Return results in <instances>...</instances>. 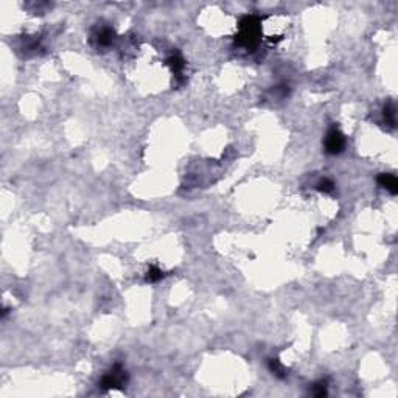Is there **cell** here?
I'll return each instance as SVG.
<instances>
[{"instance_id": "cell-1", "label": "cell", "mask_w": 398, "mask_h": 398, "mask_svg": "<svg viewBox=\"0 0 398 398\" xmlns=\"http://www.w3.org/2000/svg\"><path fill=\"white\" fill-rule=\"evenodd\" d=\"M261 39V24L257 16H244L240 21V31L235 38L240 47L254 51V49L260 44Z\"/></svg>"}, {"instance_id": "cell-2", "label": "cell", "mask_w": 398, "mask_h": 398, "mask_svg": "<svg viewBox=\"0 0 398 398\" xmlns=\"http://www.w3.org/2000/svg\"><path fill=\"white\" fill-rule=\"evenodd\" d=\"M128 381V373L126 370L122 369L120 364H115L109 372H107L101 381H100V387L103 391H111V389H123V386Z\"/></svg>"}, {"instance_id": "cell-3", "label": "cell", "mask_w": 398, "mask_h": 398, "mask_svg": "<svg viewBox=\"0 0 398 398\" xmlns=\"http://www.w3.org/2000/svg\"><path fill=\"white\" fill-rule=\"evenodd\" d=\"M344 148H346V137H344V134L336 126H333V128L328 129L327 135H325V151L331 156H336L341 154Z\"/></svg>"}, {"instance_id": "cell-4", "label": "cell", "mask_w": 398, "mask_h": 398, "mask_svg": "<svg viewBox=\"0 0 398 398\" xmlns=\"http://www.w3.org/2000/svg\"><path fill=\"white\" fill-rule=\"evenodd\" d=\"M378 184L381 185L383 188H386L391 195H397L398 193V180L395 177V174L392 173H381L378 176Z\"/></svg>"}, {"instance_id": "cell-5", "label": "cell", "mask_w": 398, "mask_h": 398, "mask_svg": "<svg viewBox=\"0 0 398 398\" xmlns=\"http://www.w3.org/2000/svg\"><path fill=\"white\" fill-rule=\"evenodd\" d=\"M95 39H97V44L100 45V47H109L115 39V31L112 28H109V26H103V28L97 33Z\"/></svg>"}, {"instance_id": "cell-6", "label": "cell", "mask_w": 398, "mask_h": 398, "mask_svg": "<svg viewBox=\"0 0 398 398\" xmlns=\"http://www.w3.org/2000/svg\"><path fill=\"white\" fill-rule=\"evenodd\" d=\"M167 64L171 67V70H173V74H174L177 78L182 76V72H184V67H185V61H184L182 56H180V53H177V51L173 53V55H171V56L168 58Z\"/></svg>"}, {"instance_id": "cell-7", "label": "cell", "mask_w": 398, "mask_h": 398, "mask_svg": "<svg viewBox=\"0 0 398 398\" xmlns=\"http://www.w3.org/2000/svg\"><path fill=\"white\" fill-rule=\"evenodd\" d=\"M268 367H269V370L271 372H273L275 376H278V378H285L288 373V370H286V367L280 363L278 359H269V363H268Z\"/></svg>"}, {"instance_id": "cell-8", "label": "cell", "mask_w": 398, "mask_h": 398, "mask_svg": "<svg viewBox=\"0 0 398 398\" xmlns=\"http://www.w3.org/2000/svg\"><path fill=\"white\" fill-rule=\"evenodd\" d=\"M328 392V383L325 381V379H321L316 384H313V395L314 397H325Z\"/></svg>"}, {"instance_id": "cell-9", "label": "cell", "mask_w": 398, "mask_h": 398, "mask_svg": "<svg viewBox=\"0 0 398 398\" xmlns=\"http://www.w3.org/2000/svg\"><path fill=\"white\" fill-rule=\"evenodd\" d=\"M383 114H384V119H386V123L391 124L392 128L395 126V107L392 103H387L383 109Z\"/></svg>"}, {"instance_id": "cell-10", "label": "cell", "mask_w": 398, "mask_h": 398, "mask_svg": "<svg viewBox=\"0 0 398 398\" xmlns=\"http://www.w3.org/2000/svg\"><path fill=\"white\" fill-rule=\"evenodd\" d=\"M162 277H164V273L157 266H151L147 273V282H159Z\"/></svg>"}, {"instance_id": "cell-11", "label": "cell", "mask_w": 398, "mask_h": 398, "mask_svg": "<svg viewBox=\"0 0 398 398\" xmlns=\"http://www.w3.org/2000/svg\"><path fill=\"white\" fill-rule=\"evenodd\" d=\"M333 188H334V184H333V180H330V179H322L321 182L318 184V190L322 193H331Z\"/></svg>"}]
</instances>
